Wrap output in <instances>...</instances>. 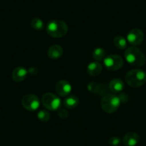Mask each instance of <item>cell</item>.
Masks as SVG:
<instances>
[{"label":"cell","instance_id":"cell-16","mask_svg":"<svg viewBox=\"0 0 146 146\" xmlns=\"http://www.w3.org/2000/svg\"><path fill=\"white\" fill-rule=\"evenodd\" d=\"M127 40L122 36H117L113 39V44L118 49H125L127 47Z\"/></svg>","mask_w":146,"mask_h":146},{"label":"cell","instance_id":"cell-19","mask_svg":"<svg viewBox=\"0 0 146 146\" xmlns=\"http://www.w3.org/2000/svg\"><path fill=\"white\" fill-rule=\"evenodd\" d=\"M37 118L42 122H47L50 119V114L48 111L41 110L37 113Z\"/></svg>","mask_w":146,"mask_h":146},{"label":"cell","instance_id":"cell-8","mask_svg":"<svg viewBox=\"0 0 146 146\" xmlns=\"http://www.w3.org/2000/svg\"><path fill=\"white\" fill-rule=\"evenodd\" d=\"M144 39L143 32L139 29H133L130 30L127 36V40L131 45L137 46L140 45Z\"/></svg>","mask_w":146,"mask_h":146},{"label":"cell","instance_id":"cell-14","mask_svg":"<svg viewBox=\"0 0 146 146\" xmlns=\"http://www.w3.org/2000/svg\"><path fill=\"white\" fill-rule=\"evenodd\" d=\"M79 103H80V99L78 97L76 96L75 95H71L68 96L64 100L63 104L65 108L68 109H72V108H75L79 105Z\"/></svg>","mask_w":146,"mask_h":146},{"label":"cell","instance_id":"cell-6","mask_svg":"<svg viewBox=\"0 0 146 146\" xmlns=\"http://www.w3.org/2000/svg\"><path fill=\"white\" fill-rule=\"evenodd\" d=\"M104 65L107 70L115 71L120 69L123 66V59L120 56L112 54L104 58Z\"/></svg>","mask_w":146,"mask_h":146},{"label":"cell","instance_id":"cell-10","mask_svg":"<svg viewBox=\"0 0 146 146\" xmlns=\"http://www.w3.org/2000/svg\"><path fill=\"white\" fill-rule=\"evenodd\" d=\"M28 75V71L22 66H18L15 68L11 74V78L15 82H21L27 78Z\"/></svg>","mask_w":146,"mask_h":146},{"label":"cell","instance_id":"cell-17","mask_svg":"<svg viewBox=\"0 0 146 146\" xmlns=\"http://www.w3.org/2000/svg\"><path fill=\"white\" fill-rule=\"evenodd\" d=\"M92 58L96 61H101V60H104V58L106 57V52L103 48H96L92 51Z\"/></svg>","mask_w":146,"mask_h":146},{"label":"cell","instance_id":"cell-15","mask_svg":"<svg viewBox=\"0 0 146 146\" xmlns=\"http://www.w3.org/2000/svg\"><path fill=\"white\" fill-rule=\"evenodd\" d=\"M124 88V83L121 79L115 78L110 81L109 84V89L113 93H119Z\"/></svg>","mask_w":146,"mask_h":146},{"label":"cell","instance_id":"cell-11","mask_svg":"<svg viewBox=\"0 0 146 146\" xmlns=\"http://www.w3.org/2000/svg\"><path fill=\"white\" fill-rule=\"evenodd\" d=\"M140 136L135 132H128L123 137V143L125 146H135L139 143Z\"/></svg>","mask_w":146,"mask_h":146},{"label":"cell","instance_id":"cell-7","mask_svg":"<svg viewBox=\"0 0 146 146\" xmlns=\"http://www.w3.org/2000/svg\"><path fill=\"white\" fill-rule=\"evenodd\" d=\"M21 105L29 111H35L40 106V101L38 97L34 94H27L21 99Z\"/></svg>","mask_w":146,"mask_h":146},{"label":"cell","instance_id":"cell-12","mask_svg":"<svg viewBox=\"0 0 146 146\" xmlns=\"http://www.w3.org/2000/svg\"><path fill=\"white\" fill-rule=\"evenodd\" d=\"M87 71L89 75L91 76H97L101 74L102 71V66L100 62L93 61L89 64Z\"/></svg>","mask_w":146,"mask_h":146},{"label":"cell","instance_id":"cell-2","mask_svg":"<svg viewBox=\"0 0 146 146\" xmlns=\"http://www.w3.org/2000/svg\"><path fill=\"white\" fill-rule=\"evenodd\" d=\"M47 33L54 38H61L68 32V26L61 20H52L47 24Z\"/></svg>","mask_w":146,"mask_h":146},{"label":"cell","instance_id":"cell-18","mask_svg":"<svg viewBox=\"0 0 146 146\" xmlns=\"http://www.w3.org/2000/svg\"><path fill=\"white\" fill-rule=\"evenodd\" d=\"M30 25H31V28L37 30V31H41V30L44 29V22L42 21V20L40 18H34L31 21L30 23Z\"/></svg>","mask_w":146,"mask_h":146},{"label":"cell","instance_id":"cell-1","mask_svg":"<svg viewBox=\"0 0 146 146\" xmlns=\"http://www.w3.org/2000/svg\"><path fill=\"white\" fill-rule=\"evenodd\" d=\"M126 61L130 65L135 67H140L145 63V56L139 48L135 46L127 48L124 53Z\"/></svg>","mask_w":146,"mask_h":146},{"label":"cell","instance_id":"cell-13","mask_svg":"<svg viewBox=\"0 0 146 146\" xmlns=\"http://www.w3.org/2000/svg\"><path fill=\"white\" fill-rule=\"evenodd\" d=\"M63 54V48L57 44H54L49 48L47 55L52 59H57L60 58Z\"/></svg>","mask_w":146,"mask_h":146},{"label":"cell","instance_id":"cell-21","mask_svg":"<svg viewBox=\"0 0 146 146\" xmlns=\"http://www.w3.org/2000/svg\"><path fill=\"white\" fill-rule=\"evenodd\" d=\"M57 113H58V115L60 116V118L62 119H67V117H68V112L64 108H59L57 110Z\"/></svg>","mask_w":146,"mask_h":146},{"label":"cell","instance_id":"cell-5","mask_svg":"<svg viewBox=\"0 0 146 146\" xmlns=\"http://www.w3.org/2000/svg\"><path fill=\"white\" fill-rule=\"evenodd\" d=\"M43 106L47 110L54 111L61 108V100L57 96L52 93H47L44 94L42 98Z\"/></svg>","mask_w":146,"mask_h":146},{"label":"cell","instance_id":"cell-3","mask_svg":"<svg viewBox=\"0 0 146 146\" xmlns=\"http://www.w3.org/2000/svg\"><path fill=\"white\" fill-rule=\"evenodd\" d=\"M125 81L130 87L138 88L146 82V73L138 68L131 70L126 74Z\"/></svg>","mask_w":146,"mask_h":146},{"label":"cell","instance_id":"cell-22","mask_svg":"<svg viewBox=\"0 0 146 146\" xmlns=\"http://www.w3.org/2000/svg\"><path fill=\"white\" fill-rule=\"evenodd\" d=\"M88 90L91 92H97L99 91V87L95 83H90L88 85Z\"/></svg>","mask_w":146,"mask_h":146},{"label":"cell","instance_id":"cell-9","mask_svg":"<svg viewBox=\"0 0 146 146\" xmlns=\"http://www.w3.org/2000/svg\"><path fill=\"white\" fill-rule=\"evenodd\" d=\"M55 91L60 96H68L72 91V86L67 81L61 80L56 84Z\"/></svg>","mask_w":146,"mask_h":146},{"label":"cell","instance_id":"cell-4","mask_svg":"<svg viewBox=\"0 0 146 146\" xmlns=\"http://www.w3.org/2000/svg\"><path fill=\"white\" fill-rule=\"evenodd\" d=\"M121 100L114 94H107L102 98L100 106L103 111L107 113H113L120 107Z\"/></svg>","mask_w":146,"mask_h":146},{"label":"cell","instance_id":"cell-20","mask_svg":"<svg viewBox=\"0 0 146 146\" xmlns=\"http://www.w3.org/2000/svg\"><path fill=\"white\" fill-rule=\"evenodd\" d=\"M108 143L110 146H119L121 144V139L117 136H112L108 140Z\"/></svg>","mask_w":146,"mask_h":146}]
</instances>
